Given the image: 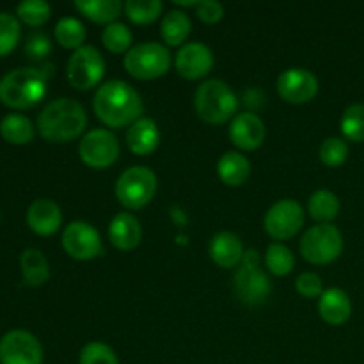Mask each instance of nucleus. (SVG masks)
<instances>
[{
	"label": "nucleus",
	"instance_id": "f257e3e1",
	"mask_svg": "<svg viewBox=\"0 0 364 364\" xmlns=\"http://www.w3.org/2000/svg\"><path fill=\"white\" fill-rule=\"evenodd\" d=\"M92 110L103 124L110 128L132 127L144 110L142 98L130 84L109 80L100 85L92 100Z\"/></svg>",
	"mask_w": 364,
	"mask_h": 364
},
{
	"label": "nucleus",
	"instance_id": "f03ea898",
	"mask_svg": "<svg viewBox=\"0 0 364 364\" xmlns=\"http://www.w3.org/2000/svg\"><path fill=\"white\" fill-rule=\"evenodd\" d=\"M87 127L84 107L71 98L50 102L38 117V130L48 142H68L77 139Z\"/></svg>",
	"mask_w": 364,
	"mask_h": 364
},
{
	"label": "nucleus",
	"instance_id": "7ed1b4c3",
	"mask_svg": "<svg viewBox=\"0 0 364 364\" xmlns=\"http://www.w3.org/2000/svg\"><path fill=\"white\" fill-rule=\"evenodd\" d=\"M46 82L41 68H16L0 80V102L11 109H31L45 98Z\"/></svg>",
	"mask_w": 364,
	"mask_h": 364
},
{
	"label": "nucleus",
	"instance_id": "20e7f679",
	"mask_svg": "<svg viewBox=\"0 0 364 364\" xmlns=\"http://www.w3.org/2000/svg\"><path fill=\"white\" fill-rule=\"evenodd\" d=\"M194 107L203 121L210 124H223L237 114L238 98L226 82L210 78L196 91Z\"/></svg>",
	"mask_w": 364,
	"mask_h": 364
},
{
	"label": "nucleus",
	"instance_id": "39448f33",
	"mask_svg": "<svg viewBox=\"0 0 364 364\" xmlns=\"http://www.w3.org/2000/svg\"><path fill=\"white\" fill-rule=\"evenodd\" d=\"M235 294L244 304L258 306L269 299L272 291V283L265 270L262 269V259L258 251H245L240 267L235 272Z\"/></svg>",
	"mask_w": 364,
	"mask_h": 364
},
{
	"label": "nucleus",
	"instance_id": "423d86ee",
	"mask_svg": "<svg viewBox=\"0 0 364 364\" xmlns=\"http://www.w3.org/2000/svg\"><path fill=\"white\" fill-rule=\"evenodd\" d=\"M343 237L334 224H316L309 228L301 240V255L313 265H327L340 258Z\"/></svg>",
	"mask_w": 364,
	"mask_h": 364
},
{
	"label": "nucleus",
	"instance_id": "0eeeda50",
	"mask_svg": "<svg viewBox=\"0 0 364 364\" xmlns=\"http://www.w3.org/2000/svg\"><path fill=\"white\" fill-rule=\"evenodd\" d=\"M171 53L160 43H141L124 55V68L128 73L141 80H153L169 71Z\"/></svg>",
	"mask_w": 364,
	"mask_h": 364
},
{
	"label": "nucleus",
	"instance_id": "6e6552de",
	"mask_svg": "<svg viewBox=\"0 0 364 364\" xmlns=\"http://www.w3.org/2000/svg\"><path fill=\"white\" fill-rule=\"evenodd\" d=\"M156 176L149 167L134 166L124 171L116 181V196L128 210H139L148 205L156 192Z\"/></svg>",
	"mask_w": 364,
	"mask_h": 364
},
{
	"label": "nucleus",
	"instance_id": "1a4fd4ad",
	"mask_svg": "<svg viewBox=\"0 0 364 364\" xmlns=\"http://www.w3.org/2000/svg\"><path fill=\"white\" fill-rule=\"evenodd\" d=\"M105 73V60L100 50L84 45L75 50L66 66L68 82L78 91H87L100 84Z\"/></svg>",
	"mask_w": 364,
	"mask_h": 364
},
{
	"label": "nucleus",
	"instance_id": "9d476101",
	"mask_svg": "<svg viewBox=\"0 0 364 364\" xmlns=\"http://www.w3.org/2000/svg\"><path fill=\"white\" fill-rule=\"evenodd\" d=\"M78 155L80 160L89 167L103 169L112 166L119 156V142L110 130L96 128L87 132L78 144Z\"/></svg>",
	"mask_w": 364,
	"mask_h": 364
},
{
	"label": "nucleus",
	"instance_id": "9b49d317",
	"mask_svg": "<svg viewBox=\"0 0 364 364\" xmlns=\"http://www.w3.org/2000/svg\"><path fill=\"white\" fill-rule=\"evenodd\" d=\"M304 226V210L294 199H281L265 215V231L274 240H288Z\"/></svg>",
	"mask_w": 364,
	"mask_h": 364
},
{
	"label": "nucleus",
	"instance_id": "f8f14e48",
	"mask_svg": "<svg viewBox=\"0 0 364 364\" xmlns=\"http://www.w3.org/2000/svg\"><path fill=\"white\" fill-rule=\"evenodd\" d=\"M63 247L68 255L78 262H87L102 255L100 233L84 220H75L64 228Z\"/></svg>",
	"mask_w": 364,
	"mask_h": 364
},
{
	"label": "nucleus",
	"instance_id": "ddd939ff",
	"mask_svg": "<svg viewBox=\"0 0 364 364\" xmlns=\"http://www.w3.org/2000/svg\"><path fill=\"white\" fill-rule=\"evenodd\" d=\"M43 347L34 334L11 331L0 340V364H41Z\"/></svg>",
	"mask_w": 364,
	"mask_h": 364
},
{
	"label": "nucleus",
	"instance_id": "4468645a",
	"mask_svg": "<svg viewBox=\"0 0 364 364\" xmlns=\"http://www.w3.org/2000/svg\"><path fill=\"white\" fill-rule=\"evenodd\" d=\"M277 92L288 103H306L318 92V78L306 68H288L277 78Z\"/></svg>",
	"mask_w": 364,
	"mask_h": 364
},
{
	"label": "nucleus",
	"instance_id": "2eb2a0df",
	"mask_svg": "<svg viewBox=\"0 0 364 364\" xmlns=\"http://www.w3.org/2000/svg\"><path fill=\"white\" fill-rule=\"evenodd\" d=\"M178 73L188 80H198L208 75L213 66V53L205 43H187L176 53Z\"/></svg>",
	"mask_w": 364,
	"mask_h": 364
},
{
	"label": "nucleus",
	"instance_id": "dca6fc26",
	"mask_svg": "<svg viewBox=\"0 0 364 364\" xmlns=\"http://www.w3.org/2000/svg\"><path fill=\"white\" fill-rule=\"evenodd\" d=\"M265 124L255 112L237 114L231 121L230 139L237 148L252 151L265 141Z\"/></svg>",
	"mask_w": 364,
	"mask_h": 364
},
{
	"label": "nucleus",
	"instance_id": "f3484780",
	"mask_svg": "<svg viewBox=\"0 0 364 364\" xmlns=\"http://www.w3.org/2000/svg\"><path fill=\"white\" fill-rule=\"evenodd\" d=\"M27 224L36 235L50 237L63 224V213L52 199H36L27 210Z\"/></svg>",
	"mask_w": 364,
	"mask_h": 364
},
{
	"label": "nucleus",
	"instance_id": "a211bd4d",
	"mask_svg": "<svg viewBox=\"0 0 364 364\" xmlns=\"http://www.w3.org/2000/svg\"><path fill=\"white\" fill-rule=\"evenodd\" d=\"M109 238L114 247L121 251H132L142 240L141 223L132 213H116V217L109 224Z\"/></svg>",
	"mask_w": 364,
	"mask_h": 364
},
{
	"label": "nucleus",
	"instance_id": "6ab92c4d",
	"mask_svg": "<svg viewBox=\"0 0 364 364\" xmlns=\"http://www.w3.org/2000/svg\"><path fill=\"white\" fill-rule=\"evenodd\" d=\"M244 245L235 233L220 231L210 242V256L223 269H235L244 259Z\"/></svg>",
	"mask_w": 364,
	"mask_h": 364
},
{
	"label": "nucleus",
	"instance_id": "aec40b11",
	"mask_svg": "<svg viewBox=\"0 0 364 364\" xmlns=\"http://www.w3.org/2000/svg\"><path fill=\"white\" fill-rule=\"evenodd\" d=\"M318 313L329 326H341L352 315L350 297L340 288H329L320 297Z\"/></svg>",
	"mask_w": 364,
	"mask_h": 364
},
{
	"label": "nucleus",
	"instance_id": "412c9836",
	"mask_svg": "<svg viewBox=\"0 0 364 364\" xmlns=\"http://www.w3.org/2000/svg\"><path fill=\"white\" fill-rule=\"evenodd\" d=\"M160 142L159 127L149 117H141L135 121L127 132V144L135 155H149L156 149Z\"/></svg>",
	"mask_w": 364,
	"mask_h": 364
},
{
	"label": "nucleus",
	"instance_id": "4be33fe9",
	"mask_svg": "<svg viewBox=\"0 0 364 364\" xmlns=\"http://www.w3.org/2000/svg\"><path fill=\"white\" fill-rule=\"evenodd\" d=\"M217 173L224 183L230 185V187H238V185L247 181L249 174H251V164L242 153L226 151L219 159Z\"/></svg>",
	"mask_w": 364,
	"mask_h": 364
},
{
	"label": "nucleus",
	"instance_id": "5701e85b",
	"mask_svg": "<svg viewBox=\"0 0 364 364\" xmlns=\"http://www.w3.org/2000/svg\"><path fill=\"white\" fill-rule=\"evenodd\" d=\"M20 269L23 276V284L27 287H41L48 281L50 267L45 255L38 249H25L20 256Z\"/></svg>",
	"mask_w": 364,
	"mask_h": 364
},
{
	"label": "nucleus",
	"instance_id": "b1692460",
	"mask_svg": "<svg viewBox=\"0 0 364 364\" xmlns=\"http://www.w3.org/2000/svg\"><path fill=\"white\" fill-rule=\"evenodd\" d=\"M75 7L95 23H114L124 9L119 0H77Z\"/></svg>",
	"mask_w": 364,
	"mask_h": 364
},
{
	"label": "nucleus",
	"instance_id": "393cba45",
	"mask_svg": "<svg viewBox=\"0 0 364 364\" xmlns=\"http://www.w3.org/2000/svg\"><path fill=\"white\" fill-rule=\"evenodd\" d=\"M0 135L9 144L23 146L34 139V124L21 114H9L0 121Z\"/></svg>",
	"mask_w": 364,
	"mask_h": 364
},
{
	"label": "nucleus",
	"instance_id": "a878e982",
	"mask_svg": "<svg viewBox=\"0 0 364 364\" xmlns=\"http://www.w3.org/2000/svg\"><path fill=\"white\" fill-rule=\"evenodd\" d=\"M191 18L183 13V11L173 9L164 16L162 27H160V32H162L164 41L169 46H180L185 39L191 34Z\"/></svg>",
	"mask_w": 364,
	"mask_h": 364
},
{
	"label": "nucleus",
	"instance_id": "bb28decb",
	"mask_svg": "<svg viewBox=\"0 0 364 364\" xmlns=\"http://www.w3.org/2000/svg\"><path fill=\"white\" fill-rule=\"evenodd\" d=\"M308 208L309 215L318 220L320 224H331V220L336 219L338 213H340V199L334 192L322 188V191H316L315 194H311Z\"/></svg>",
	"mask_w": 364,
	"mask_h": 364
},
{
	"label": "nucleus",
	"instance_id": "cd10ccee",
	"mask_svg": "<svg viewBox=\"0 0 364 364\" xmlns=\"http://www.w3.org/2000/svg\"><path fill=\"white\" fill-rule=\"evenodd\" d=\"M85 32L84 23L77 18H60L55 25V39L63 48H70V50H78L84 46L85 41Z\"/></svg>",
	"mask_w": 364,
	"mask_h": 364
},
{
	"label": "nucleus",
	"instance_id": "c85d7f7f",
	"mask_svg": "<svg viewBox=\"0 0 364 364\" xmlns=\"http://www.w3.org/2000/svg\"><path fill=\"white\" fill-rule=\"evenodd\" d=\"M265 263L267 269L274 274V276H288L294 270L295 258L294 252L287 247L284 244L274 242L267 247L265 252Z\"/></svg>",
	"mask_w": 364,
	"mask_h": 364
},
{
	"label": "nucleus",
	"instance_id": "c756f323",
	"mask_svg": "<svg viewBox=\"0 0 364 364\" xmlns=\"http://www.w3.org/2000/svg\"><path fill=\"white\" fill-rule=\"evenodd\" d=\"M162 2L160 0H128L124 4V13L134 23L148 25L153 23L162 14Z\"/></svg>",
	"mask_w": 364,
	"mask_h": 364
},
{
	"label": "nucleus",
	"instance_id": "7c9ffc66",
	"mask_svg": "<svg viewBox=\"0 0 364 364\" xmlns=\"http://www.w3.org/2000/svg\"><path fill=\"white\" fill-rule=\"evenodd\" d=\"M341 132L352 142L364 141V103H354L347 107L340 121Z\"/></svg>",
	"mask_w": 364,
	"mask_h": 364
},
{
	"label": "nucleus",
	"instance_id": "2f4dec72",
	"mask_svg": "<svg viewBox=\"0 0 364 364\" xmlns=\"http://www.w3.org/2000/svg\"><path fill=\"white\" fill-rule=\"evenodd\" d=\"M132 39H134V36H132L130 28L121 23V21H114V23L107 25L102 32L103 45L112 53L127 52L132 46Z\"/></svg>",
	"mask_w": 364,
	"mask_h": 364
},
{
	"label": "nucleus",
	"instance_id": "473e14b6",
	"mask_svg": "<svg viewBox=\"0 0 364 364\" xmlns=\"http://www.w3.org/2000/svg\"><path fill=\"white\" fill-rule=\"evenodd\" d=\"M52 14V7L45 0H25L16 7V18L31 27H41Z\"/></svg>",
	"mask_w": 364,
	"mask_h": 364
},
{
	"label": "nucleus",
	"instance_id": "72a5a7b5",
	"mask_svg": "<svg viewBox=\"0 0 364 364\" xmlns=\"http://www.w3.org/2000/svg\"><path fill=\"white\" fill-rule=\"evenodd\" d=\"M20 41V21L14 14L0 13V57L16 48Z\"/></svg>",
	"mask_w": 364,
	"mask_h": 364
},
{
	"label": "nucleus",
	"instance_id": "f704fd0d",
	"mask_svg": "<svg viewBox=\"0 0 364 364\" xmlns=\"http://www.w3.org/2000/svg\"><path fill=\"white\" fill-rule=\"evenodd\" d=\"M348 159V146L343 139L329 137L320 146V160L329 167H338Z\"/></svg>",
	"mask_w": 364,
	"mask_h": 364
},
{
	"label": "nucleus",
	"instance_id": "c9c22d12",
	"mask_svg": "<svg viewBox=\"0 0 364 364\" xmlns=\"http://www.w3.org/2000/svg\"><path fill=\"white\" fill-rule=\"evenodd\" d=\"M80 364H119L117 355L109 345L102 341H91L80 352Z\"/></svg>",
	"mask_w": 364,
	"mask_h": 364
},
{
	"label": "nucleus",
	"instance_id": "e433bc0d",
	"mask_svg": "<svg viewBox=\"0 0 364 364\" xmlns=\"http://www.w3.org/2000/svg\"><path fill=\"white\" fill-rule=\"evenodd\" d=\"M52 52V43L43 32H32L25 43V53L32 60H45Z\"/></svg>",
	"mask_w": 364,
	"mask_h": 364
},
{
	"label": "nucleus",
	"instance_id": "4c0bfd02",
	"mask_svg": "<svg viewBox=\"0 0 364 364\" xmlns=\"http://www.w3.org/2000/svg\"><path fill=\"white\" fill-rule=\"evenodd\" d=\"M295 290L306 299L322 297L323 283L318 274L315 272H302L295 281Z\"/></svg>",
	"mask_w": 364,
	"mask_h": 364
},
{
	"label": "nucleus",
	"instance_id": "58836bf2",
	"mask_svg": "<svg viewBox=\"0 0 364 364\" xmlns=\"http://www.w3.org/2000/svg\"><path fill=\"white\" fill-rule=\"evenodd\" d=\"M196 14L205 23H217L224 16V6L217 0H201L196 6Z\"/></svg>",
	"mask_w": 364,
	"mask_h": 364
}]
</instances>
